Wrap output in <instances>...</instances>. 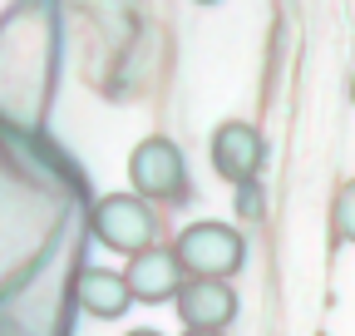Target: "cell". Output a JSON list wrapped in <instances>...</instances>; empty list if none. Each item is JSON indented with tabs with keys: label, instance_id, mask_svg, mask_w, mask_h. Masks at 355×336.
Listing matches in <instances>:
<instances>
[{
	"label": "cell",
	"instance_id": "8fae6325",
	"mask_svg": "<svg viewBox=\"0 0 355 336\" xmlns=\"http://www.w3.org/2000/svg\"><path fill=\"white\" fill-rule=\"evenodd\" d=\"M128 336H163V331H148V326H144V331H128Z\"/></svg>",
	"mask_w": 355,
	"mask_h": 336
},
{
	"label": "cell",
	"instance_id": "5b68a950",
	"mask_svg": "<svg viewBox=\"0 0 355 336\" xmlns=\"http://www.w3.org/2000/svg\"><path fill=\"white\" fill-rule=\"evenodd\" d=\"M261 163H266V144L261 134L252 129V124H222V129L212 134V168L227 183H247L261 174Z\"/></svg>",
	"mask_w": 355,
	"mask_h": 336
},
{
	"label": "cell",
	"instance_id": "7c38bea8",
	"mask_svg": "<svg viewBox=\"0 0 355 336\" xmlns=\"http://www.w3.org/2000/svg\"><path fill=\"white\" fill-rule=\"evenodd\" d=\"M198 6H217V0H198Z\"/></svg>",
	"mask_w": 355,
	"mask_h": 336
},
{
	"label": "cell",
	"instance_id": "9c48e42d",
	"mask_svg": "<svg viewBox=\"0 0 355 336\" xmlns=\"http://www.w3.org/2000/svg\"><path fill=\"white\" fill-rule=\"evenodd\" d=\"M237 213L242 218H261V188H257V178L237 183Z\"/></svg>",
	"mask_w": 355,
	"mask_h": 336
},
{
	"label": "cell",
	"instance_id": "3957f363",
	"mask_svg": "<svg viewBox=\"0 0 355 336\" xmlns=\"http://www.w3.org/2000/svg\"><path fill=\"white\" fill-rule=\"evenodd\" d=\"M89 228H94V237L114 252H139L153 242V213H148V198L139 193H109L94 203V213H89Z\"/></svg>",
	"mask_w": 355,
	"mask_h": 336
},
{
	"label": "cell",
	"instance_id": "ba28073f",
	"mask_svg": "<svg viewBox=\"0 0 355 336\" xmlns=\"http://www.w3.org/2000/svg\"><path fill=\"white\" fill-rule=\"evenodd\" d=\"M336 233H340L345 242H355V178L336 193Z\"/></svg>",
	"mask_w": 355,
	"mask_h": 336
},
{
	"label": "cell",
	"instance_id": "52a82bcc",
	"mask_svg": "<svg viewBox=\"0 0 355 336\" xmlns=\"http://www.w3.org/2000/svg\"><path fill=\"white\" fill-rule=\"evenodd\" d=\"M74 297H79V307H84L89 317H104V321H114V317H123V312H128L133 292H128L123 272L84 267V272H79V282H74Z\"/></svg>",
	"mask_w": 355,
	"mask_h": 336
},
{
	"label": "cell",
	"instance_id": "6da1fadb",
	"mask_svg": "<svg viewBox=\"0 0 355 336\" xmlns=\"http://www.w3.org/2000/svg\"><path fill=\"white\" fill-rule=\"evenodd\" d=\"M173 252L188 277H232L247 258V242L227 223H193V228H183Z\"/></svg>",
	"mask_w": 355,
	"mask_h": 336
},
{
	"label": "cell",
	"instance_id": "8992f818",
	"mask_svg": "<svg viewBox=\"0 0 355 336\" xmlns=\"http://www.w3.org/2000/svg\"><path fill=\"white\" fill-rule=\"evenodd\" d=\"M178 317H183L188 326H212L222 331L232 317H237V292L227 287V277H193L178 287Z\"/></svg>",
	"mask_w": 355,
	"mask_h": 336
},
{
	"label": "cell",
	"instance_id": "30bf717a",
	"mask_svg": "<svg viewBox=\"0 0 355 336\" xmlns=\"http://www.w3.org/2000/svg\"><path fill=\"white\" fill-rule=\"evenodd\" d=\"M183 336H222V331H212V326H188Z\"/></svg>",
	"mask_w": 355,
	"mask_h": 336
},
{
	"label": "cell",
	"instance_id": "277c9868",
	"mask_svg": "<svg viewBox=\"0 0 355 336\" xmlns=\"http://www.w3.org/2000/svg\"><path fill=\"white\" fill-rule=\"evenodd\" d=\"M123 282H128V292H133V302L158 307V302H173V297H178V287L188 282V272H183V262H178L173 247H153V242H148V247L133 252Z\"/></svg>",
	"mask_w": 355,
	"mask_h": 336
},
{
	"label": "cell",
	"instance_id": "4fadbf2b",
	"mask_svg": "<svg viewBox=\"0 0 355 336\" xmlns=\"http://www.w3.org/2000/svg\"><path fill=\"white\" fill-rule=\"evenodd\" d=\"M350 99H355V79H350Z\"/></svg>",
	"mask_w": 355,
	"mask_h": 336
},
{
	"label": "cell",
	"instance_id": "7a4b0ae2",
	"mask_svg": "<svg viewBox=\"0 0 355 336\" xmlns=\"http://www.w3.org/2000/svg\"><path fill=\"white\" fill-rule=\"evenodd\" d=\"M128 178H133V193H139V198L173 203V198L188 193V163H183V153H178L173 139L153 134V139H144L139 149H133Z\"/></svg>",
	"mask_w": 355,
	"mask_h": 336
}]
</instances>
